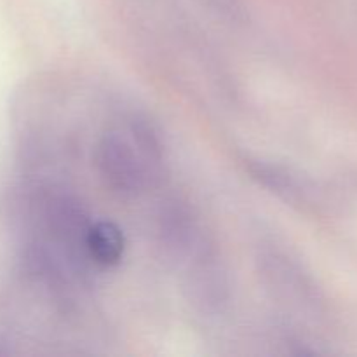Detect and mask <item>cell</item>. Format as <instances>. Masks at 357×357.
<instances>
[{
	"label": "cell",
	"instance_id": "obj_1",
	"mask_svg": "<svg viewBox=\"0 0 357 357\" xmlns=\"http://www.w3.org/2000/svg\"><path fill=\"white\" fill-rule=\"evenodd\" d=\"M160 139L152 124L135 119L128 132L108 131L96 149V164L105 183L122 195L145 190L160 162Z\"/></svg>",
	"mask_w": 357,
	"mask_h": 357
},
{
	"label": "cell",
	"instance_id": "obj_2",
	"mask_svg": "<svg viewBox=\"0 0 357 357\" xmlns=\"http://www.w3.org/2000/svg\"><path fill=\"white\" fill-rule=\"evenodd\" d=\"M87 255L100 267H115L121 264L126 251L124 232L114 222L101 220L89 225L86 237Z\"/></svg>",
	"mask_w": 357,
	"mask_h": 357
}]
</instances>
